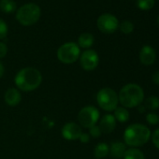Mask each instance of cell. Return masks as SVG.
Here are the masks:
<instances>
[{
	"label": "cell",
	"mask_w": 159,
	"mask_h": 159,
	"mask_svg": "<svg viewBox=\"0 0 159 159\" xmlns=\"http://www.w3.org/2000/svg\"><path fill=\"white\" fill-rule=\"evenodd\" d=\"M14 83L18 90L31 92L39 88L42 83V75L35 67L22 68L15 76Z\"/></svg>",
	"instance_id": "obj_1"
},
{
	"label": "cell",
	"mask_w": 159,
	"mask_h": 159,
	"mask_svg": "<svg viewBox=\"0 0 159 159\" xmlns=\"http://www.w3.org/2000/svg\"><path fill=\"white\" fill-rule=\"evenodd\" d=\"M150 129L142 124H132L124 132L125 143L131 148L143 146L151 139Z\"/></svg>",
	"instance_id": "obj_2"
},
{
	"label": "cell",
	"mask_w": 159,
	"mask_h": 159,
	"mask_svg": "<svg viewBox=\"0 0 159 159\" xmlns=\"http://www.w3.org/2000/svg\"><path fill=\"white\" fill-rule=\"evenodd\" d=\"M118 98L122 107L125 109L139 107L144 100V91L139 84H128L122 87Z\"/></svg>",
	"instance_id": "obj_3"
},
{
	"label": "cell",
	"mask_w": 159,
	"mask_h": 159,
	"mask_svg": "<svg viewBox=\"0 0 159 159\" xmlns=\"http://www.w3.org/2000/svg\"><path fill=\"white\" fill-rule=\"evenodd\" d=\"M40 8L35 3H27L22 6L16 13L17 21L25 26H29L36 24L40 18Z\"/></svg>",
	"instance_id": "obj_4"
},
{
	"label": "cell",
	"mask_w": 159,
	"mask_h": 159,
	"mask_svg": "<svg viewBox=\"0 0 159 159\" xmlns=\"http://www.w3.org/2000/svg\"><path fill=\"white\" fill-rule=\"evenodd\" d=\"M97 102L102 110L106 111H113L118 107V95L113 89L104 87L98 91L97 95Z\"/></svg>",
	"instance_id": "obj_5"
},
{
	"label": "cell",
	"mask_w": 159,
	"mask_h": 159,
	"mask_svg": "<svg viewBox=\"0 0 159 159\" xmlns=\"http://www.w3.org/2000/svg\"><path fill=\"white\" fill-rule=\"evenodd\" d=\"M81 55V50L75 42H66L61 45L57 50L58 60L66 65L75 63Z\"/></svg>",
	"instance_id": "obj_6"
},
{
	"label": "cell",
	"mask_w": 159,
	"mask_h": 159,
	"mask_svg": "<svg viewBox=\"0 0 159 159\" xmlns=\"http://www.w3.org/2000/svg\"><path fill=\"white\" fill-rule=\"evenodd\" d=\"M99 111L94 106L84 107L78 113V121L80 125L84 128H90L97 125L99 119Z\"/></svg>",
	"instance_id": "obj_7"
},
{
	"label": "cell",
	"mask_w": 159,
	"mask_h": 159,
	"mask_svg": "<svg viewBox=\"0 0 159 159\" xmlns=\"http://www.w3.org/2000/svg\"><path fill=\"white\" fill-rule=\"evenodd\" d=\"M98 28L104 34H112L119 28L118 19L110 13L102 14L97 21Z\"/></svg>",
	"instance_id": "obj_8"
},
{
	"label": "cell",
	"mask_w": 159,
	"mask_h": 159,
	"mask_svg": "<svg viewBox=\"0 0 159 159\" xmlns=\"http://www.w3.org/2000/svg\"><path fill=\"white\" fill-rule=\"evenodd\" d=\"M80 64L84 70L93 71L99 64V56L94 50H86L80 55Z\"/></svg>",
	"instance_id": "obj_9"
},
{
	"label": "cell",
	"mask_w": 159,
	"mask_h": 159,
	"mask_svg": "<svg viewBox=\"0 0 159 159\" xmlns=\"http://www.w3.org/2000/svg\"><path fill=\"white\" fill-rule=\"evenodd\" d=\"M61 133L65 139L76 140V139H80V137H81V135L83 133V130H82V126L80 125L70 122V123H66L63 125Z\"/></svg>",
	"instance_id": "obj_10"
},
{
	"label": "cell",
	"mask_w": 159,
	"mask_h": 159,
	"mask_svg": "<svg viewBox=\"0 0 159 159\" xmlns=\"http://www.w3.org/2000/svg\"><path fill=\"white\" fill-rule=\"evenodd\" d=\"M139 61L145 66L152 65L156 59V52L154 49L149 45H145L140 49L139 52Z\"/></svg>",
	"instance_id": "obj_11"
},
{
	"label": "cell",
	"mask_w": 159,
	"mask_h": 159,
	"mask_svg": "<svg viewBox=\"0 0 159 159\" xmlns=\"http://www.w3.org/2000/svg\"><path fill=\"white\" fill-rule=\"evenodd\" d=\"M98 126L102 133H111L116 127V120L112 114H105L100 120Z\"/></svg>",
	"instance_id": "obj_12"
},
{
	"label": "cell",
	"mask_w": 159,
	"mask_h": 159,
	"mask_svg": "<svg viewBox=\"0 0 159 159\" xmlns=\"http://www.w3.org/2000/svg\"><path fill=\"white\" fill-rule=\"evenodd\" d=\"M5 102L8 106L15 107L19 105L22 100V95L17 88H9L4 96Z\"/></svg>",
	"instance_id": "obj_13"
},
{
	"label": "cell",
	"mask_w": 159,
	"mask_h": 159,
	"mask_svg": "<svg viewBox=\"0 0 159 159\" xmlns=\"http://www.w3.org/2000/svg\"><path fill=\"white\" fill-rule=\"evenodd\" d=\"M125 151H126V145L122 141H114L110 146V154L114 159L123 158Z\"/></svg>",
	"instance_id": "obj_14"
},
{
	"label": "cell",
	"mask_w": 159,
	"mask_h": 159,
	"mask_svg": "<svg viewBox=\"0 0 159 159\" xmlns=\"http://www.w3.org/2000/svg\"><path fill=\"white\" fill-rule=\"evenodd\" d=\"M95 42V38L90 33H83L78 39V46L84 48V49H89Z\"/></svg>",
	"instance_id": "obj_15"
},
{
	"label": "cell",
	"mask_w": 159,
	"mask_h": 159,
	"mask_svg": "<svg viewBox=\"0 0 159 159\" xmlns=\"http://www.w3.org/2000/svg\"><path fill=\"white\" fill-rule=\"evenodd\" d=\"M110 153V146L105 142L98 143L94 150V154L97 159H103Z\"/></svg>",
	"instance_id": "obj_16"
},
{
	"label": "cell",
	"mask_w": 159,
	"mask_h": 159,
	"mask_svg": "<svg viewBox=\"0 0 159 159\" xmlns=\"http://www.w3.org/2000/svg\"><path fill=\"white\" fill-rule=\"evenodd\" d=\"M113 111H114L113 116H114L115 120L120 123H126L130 118L129 111H127V109H125L124 107H117Z\"/></svg>",
	"instance_id": "obj_17"
},
{
	"label": "cell",
	"mask_w": 159,
	"mask_h": 159,
	"mask_svg": "<svg viewBox=\"0 0 159 159\" xmlns=\"http://www.w3.org/2000/svg\"><path fill=\"white\" fill-rule=\"evenodd\" d=\"M17 4L14 0H0V10L4 13H12L16 11Z\"/></svg>",
	"instance_id": "obj_18"
},
{
	"label": "cell",
	"mask_w": 159,
	"mask_h": 159,
	"mask_svg": "<svg viewBox=\"0 0 159 159\" xmlns=\"http://www.w3.org/2000/svg\"><path fill=\"white\" fill-rule=\"evenodd\" d=\"M124 159H145L144 153L138 148L127 149L123 157Z\"/></svg>",
	"instance_id": "obj_19"
},
{
	"label": "cell",
	"mask_w": 159,
	"mask_h": 159,
	"mask_svg": "<svg viewBox=\"0 0 159 159\" xmlns=\"http://www.w3.org/2000/svg\"><path fill=\"white\" fill-rule=\"evenodd\" d=\"M145 109H148L150 111H156L159 109V98L155 96H150L145 100Z\"/></svg>",
	"instance_id": "obj_20"
},
{
	"label": "cell",
	"mask_w": 159,
	"mask_h": 159,
	"mask_svg": "<svg viewBox=\"0 0 159 159\" xmlns=\"http://www.w3.org/2000/svg\"><path fill=\"white\" fill-rule=\"evenodd\" d=\"M137 6L142 11H149L154 6V0H137Z\"/></svg>",
	"instance_id": "obj_21"
},
{
	"label": "cell",
	"mask_w": 159,
	"mask_h": 159,
	"mask_svg": "<svg viewBox=\"0 0 159 159\" xmlns=\"http://www.w3.org/2000/svg\"><path fill=\"white\" fill-rule=\"evenodd\" d=\"M119 28H120V30H121L122 33L127 35V34H130V33L133 32V30H134V25L131 22H129V21H124L119 25Z\"/></svg>",
	"instance_id": "obj_22"
},
{
	"label": "cell",
	"mask_w": 159,
	"mask_h": 159,
	"mask_svg": "<svg viewBox=\"0 0 159 159\" xmlns=\"http://www.w3.org/2000/svg\"><path fill=\"white\" fill-rule=\"evenodd\" d=\"M146 121L148 124L152 125H155L159 124V115L154 112H149L146 114Z\"/></svg>",
	"instance_id": "obj_23"
},
{
	"label": "cell",
	"mask_w": 159,
	"mask_h": 159,
	"mask_svg": "<svg viewBox=\"0 0 159 159\" xmlns=\"http://www.w3.org/2000/svg\"><path fill=\"white\" fill-rule=\"evenodd\" d=\"M7 35H8V25L2 19H0V39H5Z\"/></svg>",
	"instance_id": "obj_24"
},
{
	"label": "cell",
	"mask_w": 159,
	"mask_h": 159,
	"mask_svg": "<svg viewBox=\"0 0 159 159\" xmlns=\"http://www.w3.org/2000/svg\"><path fill=\"white\" fill-rule=\"evenodd\" d=\"M101 134H102V132H101L99 126L97 125L89 128V135L93 138H99L101 136Z\"/></svg>",
	"instance_id": "obj_25"
},
{
	"label": "cell",
	"mask_w": 159,
	"mask_h": 159,
	"mask_svg": "<svg viewBox=\"0 0 159 159\" xmlns=\"http://www.w3.org/2000/svg\"><path fill=\"white\" fill-rule=\"evenodd\" d=\"M151 139L153 143V145L159 150V128L155 129L152 134H151Z\"/></svg>",
	"instance_id": "obj_26"
},
{
	"label": "cell",
	"mask_w": 159,
	"mask_h": 159,
	"mask_svg": "<svg viewBox=\"0 0 159 159\" xmlns=\"http://www.w3.org/2000/svg\"><path fill=\"white\" fill-rule=\"evenodd\" d=\"M8 53V47L4 42H0V59L4 58Z\"/></svg>",
	"instance_id": "obj_27"
},
{
	"label": "cell",
	"mask_w": 159,
	"mask_h": 159,
	"mask_svg": "<svg viewBox=\"0 0 159 159\" xmlns=\"http://www.w3.org/2000/svg\"><path fill=\"white\" fill-rule=\"evenodd\" d=\"M79 140L81 141L82 143H87L90 140V135L88 133H82Z\"/></svg>",
	"instance_id": "obj_28"
},
{
	"label": "cell",
	"mask_w": 159,
	"mask_h": 159,
	"mask_svg": "<svg viewBox=\"0 0 159 159\" xmlns=\"http://www.w3.org/2000/svg\"><path fill=\"white\" fill-rule=\"evenodd\" d=\"M152 81L154 84L159 85V71H156L152 76Z\"/></svg>",
	"instance_id": "obj_29"
},
{
	"label": "cell",
	"mask_w": 159,
	"mask_h": 159,
	"mask_svg": "<svg viewBox=\"0 0 159 159\" xmlns=\"http://www.w3.org/2000/svg\"><path fill=\"white\" fill-rule=\"evenodd\" d=\"M4 73H5V67H4L3 64L0 62V79L4 76Z\"/></svg>",
	"instance_id": "obj_30"
},
{
	"label": "cell",
	"mask_w": 159,
	"mask_h": 159,
	"mask_svg": "<svg viewBox=\"0 0 159 159\" xmlns=\"http://www.w3.org/2000/svg\"><path fill=\"white\" fill-rule=\"evenodd\" d=\"M157 24H158V25H159V15H158V17H157Z\"/></svg>",
	"instance_id": "obj_31"
}]
</instances>
